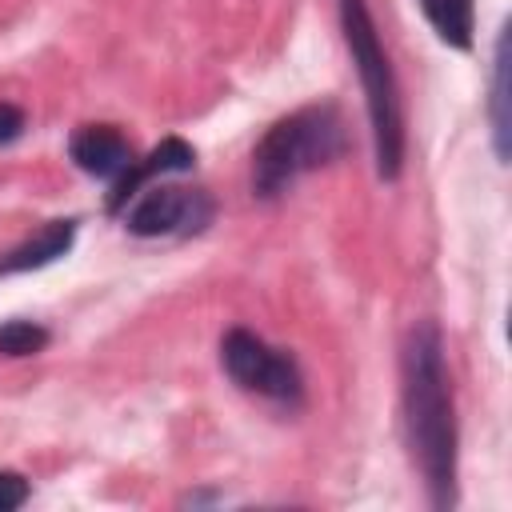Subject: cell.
Wrapping results in <instances>:
<instances>
[{
    "instance_id": "obj_1",
    "label": "cell",
    "mask_w": 512,
    "mask_h": 512,
    "mask_svg": "<svg viewBox=\"0 0 512 512\" xmlns=\"http://www.w3.org/2000/svg\"><path fill=\"white\" fill-rule=\"evenodd\" d=\"M404 416L412 456L424 472L432 508L456 504V416L444 368V340L432 320H420L404 344Z\"/></svg>"
},
{
    "instance_id": "obj_2",
    "label": "cell",
    "mask_w": 512,
    "mask_h": 512,
    "mask_svg": "<svg viewBox=\"0 0 512 512\" xmlns=\"http://www.w3.org/2000/svg\"><path fill=\"white\" fill-rule=\"evenodd\" d=\"M344 152V124L332 104L300 108L276 120L252 152V192L260 200H276L292 188L296 176L336 160Z\"/></svg>"
},
{
    "instance_id": "obj_3",
    "label": "cell",
    "mask_w": 512,
    "mask_h": 512,
    "mask_svg": "<svg viewBox=\"0 0 512 512\" xmlns=\"http://www.w3.org/2000/svg\"><path fill=\"white\" fill-rule=\"evenodd\" d=\"M340 28H344V40H348V52L360 72L364 100H368L376 172H380V180H396L404 168V112H400V88H396L388 52L376 36V24L368 16V4L340 0Z\"/></svg>"
},
{
    "instance_id": "obj_4",
    "label": "cell",
    "mask_w": 512,
    "mask_h": 512,
    "mask_svg": "<svg viewBox=\"0 0 512 512\" xmlns=\"http://www.w3.org/2000/svg\"><path fill=\"white\" fill-rule=\"evenodd\" d=\"M220 360H224V372L248 388V392H260L268 400H280V404H296L300 400V368L288 352L264 344L260 336H252L248 328H232L224 340H220Z\"/></svg>"
},
{
    "instance_id": "obj_5",
    "label": "cell",
    "mask_w": 512,
    "mask_h": 512,
    "mask_svg": "<svg viewBox=\"0 0 512 512\" xmlns=\"http://www.w3.org/2000/svg\"><path fill=\"white\" fill-rule=\"evenodd\" d=\"M212 216V204L204 192L184 188H148L128 212L124 224L132 236H172V232H196Z\"/></svg>"
},
{
    "instance_id": "obj_6",
    "label": "cell",
    "mask_w": 512,
    "mask_h": 512,
    "mask_svg": "<svg viewBox=\"0 0 512 512\" xmlns=\"http://www.w3.org/2000/svg\"><path fill=\"white\" fill-rule=\"evenodd\" d=\"M192 164H196V152H192L188 140H180V136L160 140L144 160H132V164L116 176V184H112V192H108V212H124L128 200H136L148 180H156V176H164V172H188Z\"/></svg>"
},
{
    "instance_id": "obj_7",
    "label": "cell",
    "mask_w": 512,
    "mask_h": 512,
    "mask_svg": "<svg viewBox=\"0 0 512 512\" xmlns=\"http://www.w3.org/2000/svg\"><path fill=\"white\" fill-rule=\"evenodd\" d=\"M68 152L88 176H120L132 164V148L116 124H80L68 140Z\"/></svg>"
},
{
    "instance_id": "obj_8",
    "label": "cell",
    "mask_w": 512,
    "mask_h": 512,
    "mask_svg": "<svg viewBox=\"0 0 512 512\" xmlns=\"http://www.w3.org/2000/svg\"><path fill=\"white\" fill-rule=\"evenodd\" d=\"M72 236H76V220H48L32 240H24L20 248H12V252L0 256V276L28 272V268H44V264L60 260V256L72 248Z\"/></svg>"
},
{
    "instance_id": "obj_9",
    "label": "cell",
    "mask_w": 512,
    "mask_h": 512,
    "mask_svg": "<svg viewBox=\"0 0 512 512\" xmlns=\"http://www.w3.org/2000/svg\"><path fill=\"white\" fill-rule=\"evenodd\" d=\"M428 24L436 28V36L452 48H472V32H476V8L472 0H420Z\"/></svg>"
},
{
    "instance_id": "obj_10",
    "label": "cell",
    "mask_w": 512,
    "mask_h": 512,
    "mask_svg": "<svg viewBox=\"0 0 512 512\" xmlns=\"http://www.w3.org/2000/svg\"><path fill=\"white\" fill-rule=\"evenodd\" d=\"M508 28L500 32L496 40V60H492V100H488V112H492V140H496V156L500 164L508 160Z\"/></svg>"
},
{
    "instance_id": "obj_11",
    "label": "cell",
    "mask_w": 512,
    "mask_h": 512,
    "mask_svg": "<svg viewBox=\"0 0 512 512\" xmlns=\"http://www.w3.org/2000/svg\"><path fill=\"white\" fill-rule=\"evenodd\" d=\"M48 344V328L32 320H8L0 324V352L4 356H36Z\"/></svg>"
},
{
    "instance_id": "obj_12",
    "label": "cell",
    "mask_w": 512,
    "mask_h": 512,
    "mask_svg": "<svg viewBox=\"0 0 512 512\" xmlns=\"http://www.w3.org/2000/svg\"><path fill=\"white\" fill-rule=\"evenodd\" d=\"M28 500V480L20 472H0V512H12Z\"/></svg>"
},
{
    "instance_id": "obj_13",
    "label": "cell",
    "mask_w": 512,
    "mask_h": 512,
    "mask_svg": "<svg viewBox=\"0 0 512 512\" xmlns=\"http://www.w3.org/2000/svg\"><path fill=\"white\" fill-rule=\"evenodd\" d=\"M24 124H28V120H24V108L0 100V148L12 144V140H20V136H24Z\"/></svg>"
}]
</instances>
